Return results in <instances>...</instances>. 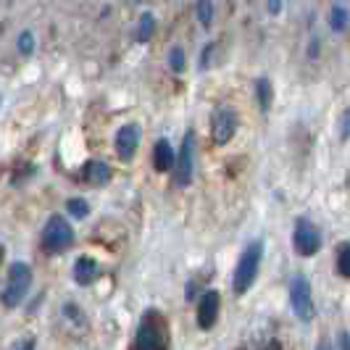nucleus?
<instances>
[{
    "label": "nucleus",
    "mask_w": 350,
    "mask_h": 350,
    "mask_svg": "<svg viewBox=\"0 0 350 350\" xmlns=\"http://www.w3.org/2000/svg\"><path fill=\"white\" fill-rule=\"evenodd\" d=\"M169 348V324L158 311H145L135 334L132 350H166Z\"/></svg>",
    "instance_id": "obj_1"
},
{
    "label": "nucleus",
    "mask_w": 350,
    "mask_h": 350,
    "mask_svg": "<svg viewBox=\"0 0 350 350\" xmlns=\"http://www.w3.org/2000/svg\"><path fill=\"white\" fill-rule=\"evenodd\" d=\"M261 258H263L261 240L247 243L245 250H243L240 258H237V266H234V280H232L234 295H245L247 290L253 287V282L258 277V269H261Z\"/></svg>",
    "instance_id": "obj_2"
},
{
    "label": "nucleus",
    "mask_w": 350,
    "mask_h": 350,
    "mask_svg": "<svg viewBox=\"0 0 350 350\" xmlns=\"http://www.w3.org/2000/svg\"><path fill=\"white\" fill-rule=\"evenodd\" d=\"M29 287H32V269H29V263L16 261L8 269V282H5V287L0 293L3 306L5 308H16L18 303L27 298Z\"/></svg>",
    "instance_id": "obj_3"
},
{
    "label": "nucleus",
    "mask_w": 350,
    "mask_h": 350,
    "mask_svg": "<svg viewBox=\"0 0 350 350\" xmlns=\"http://www.w3.org/2000/svg\"><path fill=\"white\" fill-rule=\"evenodd\" d=\"M71 243H74V229L71 224L64 219V216H51L42 227V237H40V245L48 256H55V253H64L69 250Z\"/></svg>",
    "instance_id": "obj_4"
},
{
    "label": "nucleus",
    "mask_w": 350,
    "mask_h": 350,
    "mask_svg": "<svg viewBox=\"0 0 350 350\" xmlns=\"http://www.w3.org/2000/svg\"><path fill=\"white\" fill-rule=\"evenodd\" d=\"M290 306L298 316L300 321H314L316 316V303H314V290H311V282L306 280L303 274H295L290 282Z\"/></svg>",
    "instance_id": "obj_5"
},
{
    "label": "nucleus",
    "mask_w": 350,
    "mask_h": 350,
    "mask_svg": "<svg viewBox=\"0 0 350 350\" xmlns=\"http://www.w3.org/2000/svg\"><path fill=\"white\" fill-rule=\"evenodd\" d=\"M321 232L316 227L314 221H308V219H298L295 221V229H293V247H295V253L303 256V258H311L316 256L319 250H321Z\"/></svg>",
    "instance_id": "obj_6"
},
{
    "label": "nucleus",
    "mask_w": 350,
    "mask_h": 350,
    "mask_svg": "<svg viewBox=\"0 0 350 350\" xmlns=\"http://www.w3.org/2000/svg\"><path fill=\"white\" fill-rule=\"evenodd\" d=\"M237 124H240V116L232 105H219L211 116V137L216 145H227L234 132H237Z\"/></svg>",
    "instance_id": "obj_7"
},
{
    "label": "nucleus",
    "mask_w": 350,
    "mask_h": 350,
    "mask_svg": "<svg viewBox=\"0 0 350 350\" xmlns=\"http://www.w3.org/2000/svg\"><path fill=\"white\" fill-rule=\"evenodd\" d=\"M174 185L176 187H187L193 182L195 172V132H187L182 140V150L174 158Z\"/></svg>",
    "instance_id": "obj_8"
},
{
    "label": "nucleus",
    "mask_w": 350,
    "mask_h": 350,
    "mask_svg": "<svg viewBox=\"0 0 350 350\" xmlns=\"http://www.w3.org/2000/svg\"><path fill=\"white\" fill-rule=\"evenodd\" d=\"M219 308H221V298L216 290H206L203 298L198 303V327L200 329H211L219 319Z\"/></svg>",
    "instance_id": "obj_9"
},
{
    "label": "nucleus",
    "mask_w": 350,
    "mask_h": 350,
    "mask_svg": "<svg viewBox=\"0 0 350 350\" xmlns=\"http://www.w3.org/2000/svg\"><path fill=\"white\" fill-rule=\"evenodd\" d=\"M113 145H116V153H119V158H122V161L135 158V153H137V145H140V129H137V124H126V126H122V129L116 132V140H113Z\"/></svg>",
    "instance_id": "obj_10"
},
{
    "label": "nucleus",
    "mask_w": 350,
    "mask_h": 350,
    "mask_svg": "<svg viewBox=\"0 0 350 350\" xmlns=\"http://www.w3.org/2000/svg\"><path fill=\"white\" fill-rule=\"evenodd\" d=\"M100 274H103V271H100V263L95 261V258H90V256H79L77 263H74V282L82 284V287L98 282Z\"/></svg>",
    "instance_id": "obj_11"
},
{
    "label": "nucleus",
    "mask_w": 350,
    "mask_h": 350,
    "mask_svg": "<svg viewBox=\"0 0 350 350\" xmlns=\"http://www.w3.org/2000/svg\"><path fill=\"white\" fill-rule=\"evenodd\" d=\"M174 148H172V142L166 140V137H161L156 142V148H153V166H156V172H172L174 169Z\"/></svg>",
    "instance_id": "obj_12"
},
{
    "label": "nucleus",
    "mask_w": 350,
    "mask_h": 350,
    "mask_svg": "<svg viewBox=\"0 0 350 350\" xmlns=\"http://www.w3.org/2000/svg\"><path fill=\"white\" fill-rule=\"evenodd\" d=\"M82 179L95 185V187H103V185L111 182V169L105 166L103 161H88L85 169H82Z\"/></svg>",
    "instance_id": "obj_13"
},
{
    "label": "nucleus",
    "mask_w": 350,
    "mask_h": 350,
    "mask_svg": "<svg viewBox=\"0 0 350 350\" xmlns=\"http://www.w3.org/2000/svg\"><path fill=\"white\" fill-rule=\"evenodd\" d=\"M329 27L334 32H345L348 29V5L345 3H334L329 8Z\"/></svg>",
    "instance_id": "obj_14"
},
{
    "label": "nucleus",
    "mask_w": 350,
    "mask_h": 350,
    "mask_svg": "<svg viewBox=\"0 0 350 350\" xmlns=\"http://www.w3.org/2000/svg\"><path fill=\"white\" fill-rule=\"evenodd\" d=\"M156 32V18L153 14H142L140 21H137V29H135V40L137 42H148Z\"/></svg>",
    "instance_id": "obj_15"
},
{
    "label": "nucleus",
    "mask_w": 350,
    "mask_h": 350,
    "mask_svg": "<svg viewBox=\"0 0 350 350\" xmlns=\"http://www.w3.org/2000/svg\"><path fill=\"white\" fill-rule=\"evenodd\" d=\"M256 95H258L261 111H269V108H271V98H274L271 82H269V79H258V82H256Z\"/></svg>",
    "instance_id": "obj_16"
},
{
    "label": "nucleus",
    "mask_w": 350,
    "mask_h": 350,
    "mask_svg": "<svg viewBox=\"0 0 350 350\" xmlns=\"http://www.w3.org/2000/svg\"><path fill=\"white\" fill-rule=\"evenodd\" d=\"M66 211H69L74 219H88L90 203L85 198H69V200H66Z\"/></svg>",
    "instance_id": "obj_17"
},
{
    "label": "nucleus",
    "mask_w": 350,
    "mask_h": 350,
    "mask_svg": "<svg viewBox=\"0 0 350 350\" xmlns=\"http://www.w3.org/2000/svg\"><path fill=\"white\" fill-rule=\"evenodd\" d=\"M337 271H340V277H350V245L348 243H340V245H337Z\"/></svg>",
    "instance_id": "obj_18"
},
{
    "label": "nucleus",
    "mask_w": 350,
    "mask_h": 350,
    "mask_svg": "<svg viewBox=\"0 0 350 350\" xmlns=\"http://www.w3.org/2000/svg\"><path fill=\"white\" fill-rule=\"evenodd\" d=\"M195 16L203 27H211L213 21V3H195Z\"/></svg>",
    "instance_id": "obj_19"
},
{
    "label": "nucleus",
    "mask_w": 350,
    "mask_h": 350,
    "mask_svg": "<svg viewBox=\"0 0 350 350\" xmlns=\"http://www.w3.org/2000/svg\"><path fill=\"white\" fill-rule=\"evenodd\" d=\"M185 64H187L185 51H182V48H172V53H169V66H172V71H174V74H182V71H185Z\"/></svg>",
    "instance_id": "obj_20"
},
{
    "label": "nucleus",
    "mask_w": 350,
    "mask_h": 350,
    "mask_svg": "<svg viewBox=\"0 0 350 350\" xmlns=\"http://www.w3.org/2000/svg\"><path fill=\"white\" fill-rule=\"evenodd\" d=\"M16 48L18 53H24V55H32V51H35V35L27 29V32H21L16 40Z\"/></svg>",
    "instance_id": "obj_21"
},
{
    "label": "nucleus",
    "mask_w": 350,
    "mask_h": 350,
    "mask_svg": "<svg viewBox=\"0 0 350 350\" xmlns=\"http://www.w3.org/2000/svg\"><path fill=\"white\" fill-rule=\"evenodd\" d=\"M64 311H66V316H69L71 321H85V319H82V308H77V306H71V303Z\"/></svg>",
    "instance_id": "obj_22"
},
{
    "label": "nucleus",
    "mask_w": 350,
    "mask_h": 350,
    "mask_svg": "<svg viewBox=\"0 0 350 350\" xmlns=\"http://www.w3.org/2000/svg\"><path fill=\"white\" fill-rule=\"evenodd\" d=\"M340 135H342V140L348 137V111H342V116H340Z\"/></svg>",
    "instance_id": "obj_23"
},
{
    "label": "nucleus",
    "mask_w": 350,
    "mask_h": 350,
    "mask_svg": "<svg viewBox=\"0 0 350 350\" xmlns=\"http://www.w3.org/2000/svg\"><path fill=\"white\" fill-rule=\"evenodd\" d=\"M11 350H35V340L29 337V340H24V342H18L16 348H11Z\"/></svg>",
    "instance_id": "obj_24"
},
{
    "label": "nucleus",
    "mask_w": 350,
    "mask_h": 350,
    "mask_svg": "<svg viewBox=\"0 0 350 350\" xmlns=\"http://www.w3.org/2000/svg\"><path fill=\"white\" fill-rule=\"evenodd\" d=\"M337 345H340V350H350L348 348V332H340V337H337Z\"/></svg>",
    "instance_id": "obj_25"
},
{
    "label": "nucleus",
    "mask_w": 350,
    "mask_h": 350,
    "mask_svg": "<svg viewBox=\"0 0 350 350\" xmlns=\"http://www.w3.org/2000/svg\"><path fill=\"white\" fill-rule=\"evenodd\" d=\"M266 8H269L271 14H280V11H282V3H266Z\"/></svg>",
    "instance_id": "obj_26"
},
{
    "label": "nucleus",
    "mask_w": 350,
    "mask_h": 350,
    "mask_svg": "<svg viewBox=\"0 0 350 350\" xmlns=\"http://www.w3.org/2000/svg\"><path fill=\"white\" fill-rule=\"evenodd\" d=\"M316 350H332V348H329L327 342H319V345H316Z\"/></svg>",
    "instance_id": "obj_27"
},
{
    "label": "nucleus",
    "mask_w": 350,
    "mask_h": 350,
    "mask_svg": "<svg viewBox=\"0 0 350 350\" xmlns=\"http://www.w3.org/2000/svg\"><path fill=\"white\" fill-rule=\"evenodd\" d=\"M0 261H3V247H0Z\"/></svg>",
    "instance_id": "obj_28"
},
{
    "label": "nucleus",
    "mask_w": 350,
    "mask_h": 350,
    "mask_svg": "<svg viewBox=\"0 0 350 350\" xmlns=\"http://www.w3.org/2000/svg\"><path fill=\"white\" fill-rule=\"evenodd\" d=\"M0 100H3V98H0Z\"/></svg>",
    "instance_id": "obj_29"
}]
</instances>
